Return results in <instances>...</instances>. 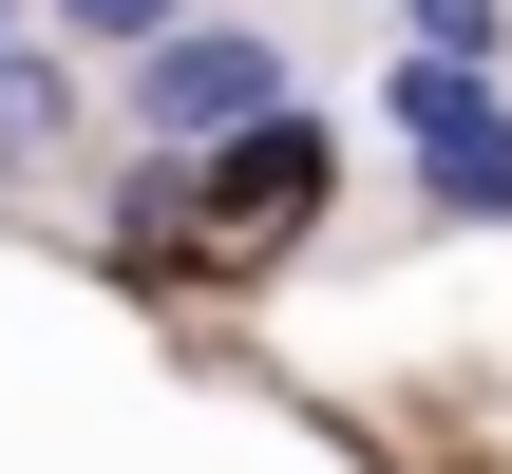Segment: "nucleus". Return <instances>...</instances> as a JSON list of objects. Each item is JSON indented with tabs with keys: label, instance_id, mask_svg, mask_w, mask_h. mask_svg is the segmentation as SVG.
<instances>
[{
	"label": "nucleus",
	"instance_id": "20e7f679",
	"mask_svg": "<svg viewBox=\"0 0 512 474\" xmlns=\"http://www.w3.org/2000/svg\"><path fill=\"white\" fill-rule=\"evenodd\" d=\"M57 152H76V57L0 38V171H57Z\"/></svg>",
	"mask_w": 512,
	"mask_h": 474
},
{
	"label": "nucleus",
	"instance_id": "f257e3e1",
	"mask_svg": "<svg viewBox=\"0 0 512 474\" xmlns=\"http://www.w3.org/2000/svg\"><path fill=\"white\" fill-rule=\"evenodd\" d=\"M361 114H380V152L418 171V209H456V228H512V76H494V57H418V38H399Z\"/></svg>",
	"mask_w": 512,
	"mask_h": 474
},
{
	"label": "nucleus",
	"instance_id": "39448f33",
	"mask_svg": "<svg viewBox=\"0 0 512 474\" xmlns=\"http://www.w3.org/2000/svg\"><path fill=\"white\" fill-rule=\"evenodd\" d=\"M171 19H190V0H38L57 57H133V38H171Z\"/></svg>",
	"mask_w": 512,
	"mask_h": 474
},
{
	"label": "nucleus",
	"instance_id": "0eeeda50",
	"mask_svg": "<svg viewBox=\"0 0 512 474\" xmlns=\"http://www.w3.org/2000/svg\"><path fill=\"white\" fill-rule=\"evenodd\" d=\"M0 38H38V0H0Z\"/></svg>",
	"mask_w": 512,
	"mask_h": 474
},
{
	"label": "nucleus",
	"instance_id": "423d86ee",
	"mask_svg": "<svg viewBox=\"0 0 512 474\" xmlns=\"http://www.w3.org/2000/svg\"><path fill=\"white\" fill-rule=\"evenodd\" d=\"M399 38H418V57H494V76H512V0H399Z\"/></svg>",
	"mask_w": 512,
	"mask_h": 474
},
{
	"label": "nucleus",
	"instance_id": "f03ea898",
	"mask_svg": "<svg viewBox=\"0 0 512 474\" xmlns=\"http://www.w3.org/2000/svg\"><path fill=\"white\" fill-rule=\"evenodd\" d=\"M266 95H304V57H285V19H171V38H133L114 57V133L133 152H209V133H247Z\"/></svg>",
	"mask_w": 512,
	"mask_h": 474
},
{
	"label": "nucleus",
	"instance_id": "7ed1b4c3",
	"mask_svg": "<svg viewBox=\"0 0 512 474\" xmlns=\"http://www.w3.org/2000/svg\"><path fill=\"white\" fill-rule=\"evenodd\" d=\"M323 171H342V133H323L304 95H266L247 133H209V152H171V190H190V228H228V247H304V228H323Z\"/></svg>",
	"mask_w": 512,
	"mask_h": 474
}]
</instances>
